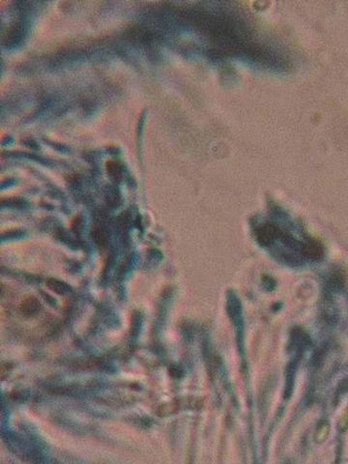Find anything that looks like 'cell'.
Instances as JSON below:
<instances>
[{"instance_id": "cell-1", "label": "cell", "mask_w": 348, "mask_h": 464, "mask_svg": "<svg viewBox=\"0 0 348 464\" xmlns=\"http://www.w3.org/2000/svg\"><path fill=\"white\" fill-rule=\"evenodd\" d=\"M227 313L234 325L236 332L238 344L240 346L244 345L245 340V327H244V318L242 312L241 301L234 292H230L227 296Z\"/></svg>"}, {"instance_id": "cell-2", "label": "cell", "mask_w": 348, "mask_h": 464, "mask_svg": "<svg viewBox=\"0 0 348 464\" xmlns=\"http://www.w3.org/2000/svg\"><path fill=\"white\" fill-rule=\"evenodd\" d=\"M5 442L9 446L10 450L18 455L30 458L35 455V453L33 452L32 448L29 446V444H27L22 438L19 437L18 435L7 434V437L5 438Z\"/></svg>"}, {"instance_id": "cell-3", "label": "cell", "mask_w": 348, "mask_h": 464, "mask_svg": "<svg viewBox=\"0 0 348 464\" xmlns=\"http://www.w3.org/2000/svg\"><path fill=\"white\" fill-rule=\"evenodd\" d=\"M40 302L36 298L29 297L20 304V311L26 314H33L40 310Z\"/></svg>"}, {"instance_id": "cell-4", "label": "cell", "mask_w": 348, "mask_h": 464, "mask_svg": "<svg viewBox=\"0 0 348 464\" xmlns=\"http://www.w3.org/2000/svg\"><path fill=\"white\" fill-rule=\"evenodd\" d=\"M47 286L57 294H66V293L70 292V290H71L70 286H68L67 284L60 282V281H57V280H54V279H50L47 282Z\"/></svg>"}, {"instance_id": "cell-5", "label": "cell", "mask_w": 348, "mask_h": 464, "mask_svg": "<svg viewBox=\"0 0 348 464\" xmlns=\"http://www.w3.org/2000/svg\"><path fill=\"white\" fill-rule=\"evenodd\" d=\"M92 238L93 240L95 241V243L100 246V247H103L106 245V243L107 241V233L106 231V229L101 226V225H97L95 226L93 229H92Z\"/></svg>"}]
</instances>
